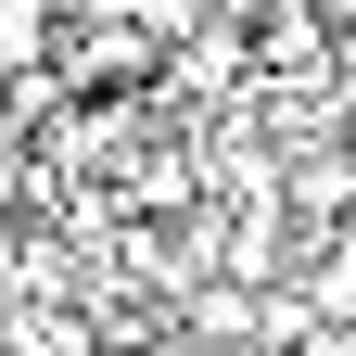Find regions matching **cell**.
<instances>
[{"label":"cell","mask_w":356,"mask_h":356,"mask_svg":"<svg viewBox=\"0 0 356 356\" xmlns=\"http://www.w3.org/2000/svg\"><path fill=\"white\" fill-rule=\"evenodd\" d=\"M178 51L140 26V13H89V26H64V51H51V76L76 89V102H127V89H153Z\"/></svg>","instance_id":"obj_1"},{"label":"cell","mask_w":356,"mask_h":356,"mask_svg":"<svg viewBox=\"0 0 356 356\" xmlns=\"http://www.w3.org/2000/svg\"><path fill=\"white\" fill-rule=\"evenodd\" d=\"M127 13H140V26L165 38V51H191V38H204L216 13H229V0H127Z\"/></svg>","instance_id":"obj_3"},{"label":"cell","mask_w":356,"mask_h":356,"mask_svg":"<svg viewBox=\"0 0 356 356\" xmlns=\"http://www.w3.org/2000/svg\"><path fill=\"white\" fill-rule=\"evenodd\" d=\"M51 51H64V13H51V0H0V89L51 76Z\"/></svg>","instance_id":"obj_2"}]
</instances>
